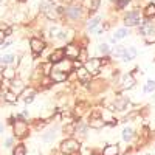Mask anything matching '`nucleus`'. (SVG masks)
<instances>
[{
	"label": "nucleus",
	"instance_id": "f257e3e1",
	"mask_svg": "<svg viewBox=\"0 0 155 155\" xmlns=\"http://www.w3.org/2000/svg\"><path fill=\"white\" fill-rule=\"evenodd\" d=\"M12 127V137L17 138V140H25L30 137V132H31V126L27 120H16L12 121L11 124Z\"/></svg>",
	"mask_w": 155,
	"mask_h": 155
},
{
	"label": "nucleus",
	"instance_id": "f03ea898",
	"mask_svg": "<svg viewBox=\"0 0 155 155\" xmlns=\"http://www.w3.org/2000/svg\"><path fill=\"white\" fill-rule=\"evenodd\" d=\"M81 146H82V143L74 137L64 138L59 144V152H62L64 155H71L74 152H81Z\"/></svg>",
	"mask_w": 155,
	"mask_h": 155
},
{
	"label": "nucleus",
	"instance_id": "7ed1b4c3",
	"mask_svg": "<svg viewBox=\"0 0 155 155\" xmlns=\"http://www.w3.org/2000/svg\"><path fill=\"white\" fill-rule=\"evenodd\" d=\"M64 17L70 22H78L84 17V8L81 5H68L64 9Z\"/></svg>",
	"mask_w": 155,
	"mask_h": 155
},
{
	"label": "nucleus",
	"instance_id": "20e7f679",
	"mask_svg": "<svg viewBox=\"0 0 155 155\" xmlns=\"http://www.w3.org/2000/svg\"><path fill=\"white\" fill-rule=\"evenodd\" d=\"M45 47H47V44H45L44 39H41V37H31L30 39V48L33 51V59H37L39 56H41L44 53Z\"/></svg>",
	"mask_w": 155,
	"mask_h": 155
},
{
	"label": "nucleus",
	"instance_id": "39448f33",
	"mask_svg": "<svg viewBox=\"0 0 155 155\" xmlns=\"http://www.w3.org/2000/svg\"><path fill=\"white\" fill-rule=\"evenodd\" d=\"M79 51H81V45L79 42H68L65 47H64V53H65V58L70 61H78V56H79Z\"/></svg>",
	"mask_w": 155,
	"mask_h": 155
},
{
	"label": "nucleus",
	"instance_id": "423d86ee",
	"mask_svg": "<svg viewBox=\"0 0 155 155\" xmlns=\"http://www.w3.org/2000/svg\"><path fill=\"white\" fill-rule=\"evenodd\" d=\"M25 88H27V84H25V81L20 79L19 76L16 78V79H12L11 82H8V90H9V92H12L16 96H20Z\"/></svg>",
	"mask_w": 155,
	"mask_h": 155
},
{
	"label": "nucleus",
	"instance_id": "0eeeda50",
	"mask_svg": "<svg viewBox=\"0 0 155 155\" xmlns=\"http://www.w3.org/2000/svg\"><path fill=\"white\" fill-rule=\"evenodd\" d=\"M141 23H143V20H141L140 11H130V12H127L126 17H124V25H126V28L135 27V25H141Z\"/></svg>",
	"mask_w": 155,
	"mask_h": 155
},
{
	"label": "nucleus",
	"instance_id": "6e6552de",
	"mask_svg": "<svg viewBox=\"0 0 155 155\" xmlns=\"http://www.w3.org/2000/svg\"><path fill=\"white\" fill-rule=\"evenodd\" d=\"M74 73H76V78H78V82H79L81 85H84V87H87V85L90 84V81L93 79V76L87 71V68H85L84 65H82L81 68L74 70Z\"/></svg>",
	"mask_w": 155,
	"mask_h": 155
},
{
	"label": "nucleus",
	"instance_id": "1a4fd4ad",
	"mask_svg": "<svg viewBox=\"0 0 155 155\" xmlns=\"http://www.w3.org/2000/svg\"><path fill=\"white\" fill-rule=\"evenodd\" d=\"M88 124L87 121H76V132H74V138H78L82 143V140L87 137V132H88Z\"/></svg>",
	"mask_w": 155,
	"mask_h": 155
},
{
	"label": "nucleus",
	"instance_id": "9d476101",
	"mask_svg": "<svg viewBox=\"0 0 155 155\" xmlns=\"http://www.w3.org/2000/svg\"><path fill=\"white\" fill-rule=\"evenodd\" d=\"M36 95H37V88H36V87H33V85H28V87L22 92V95H20L19 98H22V99H23V102L28 106V104H31V102L34 101Z\"/></svg>",
	"mask_w": 155,
	"mask_h": 155
},
{
	"label": "nucleus",
	"instance_id": "9b49d317",
	"mask_svg": "<svg viewBox=\"0 0 155 155\" xmlns=\"http://www.w3.org/2000/svg\"><path fill=\"white\" fill-rule=\"evenodd\" d=\"M62 59H65V53H64V47H58V48H54V50L50 53V56H48V62H50V64H53V65L59 64Z\"/></svg>",
	"mask_w": 155,
	"mask_h": 155
},
{
	"label": "nucleus",
	"instance_id": "f8f14e48",
	"mask_svg": "<svg viewBox=\"0 0 155 155\" xmlns=\"http://www.w3.org/2000/svg\"><path fill=\"white\" fill-rule=\"evenodd\" d=\"M58 132H59V126L56 124V126H53L51 129H48L47 132H44V134H42V137H41V140L44 141V143L50 144V143H53V141L56 140V137H58Z\"/></svg>",
	"mask_w": 155,
	"mask_h": 155
},
{
	"label": "nucleus",
	"instance_id": "ddd939ff",
	"mask_svg": "<svg viewBox=\"0 0 155 155\" xmlns=\"http://www.w3.org/2000/svg\"><path fill=\"white\" fill-rule=\"evenodd\" d=\"M68 74L70 73H64V71H59V70H51L50 73V79L53 81V84H62V82H67L68 81Z\"/></svg>",
	"mask_w": 155,
	"mask_h": 155
},
{
	"label": "nucleus",
	"instance_id": "4468645a",
	"mask_svg": "<svg viewBox=\"0 0 155 155\" xmlns=\"http://www.w3.org/2000/svg\"><path fill=\"white\" fill-rule=\"evenodd\" d=\"M54 70H59V71H64V73H71L74 71V67H73V61L70 59H62L59 64H56V65H53Z\"/></svg>",
	"mask_w": 155,
	"mask_h": 155
},
{
	"label": "nucleus",
	"instance_id": "2eb2a0df",
	"mask_svg": "<svg viewBox=\"0 0 155 155\" xmlns=\"http://www.w3.org/2000/svg\"><path fill=\"white\" fill-rule=\"evenodd\" d=\"M130 104V101H129L127 98H116L115 101H113V104L109 107V110H116V112H123V110H126L127 109V106Z\"/></svg>",
	"mask_w": 155,
	"mask_h": 155
},
{
	"label": "nucleus",
	"instance_id": "dca6fc26",
	"mask_svg": "<svg viewBox=\"0 0 155 155\" xmlns=\"http://www.w3.org/2000/svg\"><path fill=\"white\" fill-rule=\"evenodd\" d=\"M87 124H88V127H90V129H95V130H99V129L106 127V120L102 118V116H98V118H88Z\"/></svg>",
	"mask_w": 155,
	"mask_h": 155
},
{
	"label": "nucleus",
	"instance_id": "f3484780",
	"mask_svg": "<svg viewBox=\"0 0 155 155\" xmlns=\"http://www.w3.org/2000/svg\"><path fill=\"white\" fill-rule=\"evenodd\" d=\"M121 84H123V88H124V90H130V88H134V85L137 84L134 73H127V74H124Z\"/></svg>",
	"mask_w": 155,
	"mask_h": 155
},
{
	"label": "nucleus",
	"instance_id": "a211bd4d",
	"mask_svg": "<svg viewBox=\"0 0 155 155\" xmlns=\"http://www.w3.org/2000/svg\"><path fill=\"white\" fill-rule=\"evenodd\" d=\"M16 78H17V70L14 67H5V70H3V81L11 82L12 79H16Z\"/></svg>",
	"mask_w": 155,
	"mask_h": 155
},
{
	"label": "nucleus",
	"instance_id": "6ab92c4d",
	"mask_svg": "<svg viewBox=\"0 0 155 155\" xmlns=\"http://www.w3.org/2000/svg\"><path fill=\"white\" fill-rule=\"evenodd\" d=\"M120 153V144H107L101 150V155H118Z\"/></svg>",
	"mask_w": 155,
	"mask_h": 155
},
{
	"label": "nucleus",
	"instance_id": "aec40b11",
	"mask_svg": "<svg viewBox=\"0 0 155 155\" xmlns=\"http://www.w3.org/2000/svg\"><path fill=\"white\" fill-rule=\"evenodd\" d=\"M135 58H137V48L135 47H126V53H124V56L121 59L124 62H129V61H132Z\"/></svg>",
	"mask_w": 155,
	"mask_h": 155
},
{
	"label": "nucleus",
	"instance_id": "412c9836",
	"mask_svg": "<svg viewBox=\"0 0 155 155\" xmlns=\"http://www.w3.org/2000/svg\"><path fill=\"white\" fill-rule=\"evenodd\" d=\"M62 132H64V135H67L65 138H71V137H74V132H76V123L65 124V126L62 127Z\"/></svg>",
	"mask_w": 155,
	"mask_h": 155
},
{
	"label": "nucleus",
	"instance_id": "4be33fe9",
	"mask_svg": "<svg viewBox=\"0 0 155 155\" xmlns=\"http://www.w3.org/2000/svg\"><path fill=\"white\" fill-rule=\"evenodd\" d=\"M27 152H28V149L23 143H17L12 147V155H27Z\"/></svg>",
	"mask_w": 155,
	"mask_h": 155
},
{
	"label": "nucleus",
	"instance_id": "5701e85b",
	"mask_svg": "<svg viewBox=\"0 0 155 155\" xmlns=\"http://www.w3.org/2000/svg\"><path fill=\"white\" fill-rule=\"evenodd\" d=\"M99 22H101V16H95V17H92V19L87 22V30H88V31H95L96 27L99 25Z\"/></svg>",
	"mask_w": 155,
	"mask_h": 155
},
{
	"label": "nucleus",
	"instance_id": "b1692460",
	"mask_svg": "<svg viewBox=\"0 0 155 155\" xmlns=\"http://www.w3.org/2000/svg\"><path fill=\"white\" fill-rule=\"evenodd\" d=\"M121 134H123L121 137H123L124 141H132V138L135 137V132H134V129H132V127H124Z\"/></svg>",
	"mask_w": 155,
	"mask_h": 155
},
{
	"label": "nucleus",
	"instance_id": "393cba45",
	"mask_svg": "<svg viewBox=\"0 0 155 155\" xmlns=\"http://www.w3.org/2000/svg\"><path fill=\"white\" fill-rule=\"evenodd\" d=\"M17 101H19V96H16L12 92L6 90L5 92V102H8V104H17Z\"/></svg>",
	"mask_w": 155,
	"mask_h": 155
},
{
	"label": "nucleus",
	"instance_id": "a878e982",
	"mask_svg": "<svg viewBox=\"0 0 155 155\" xmlns=\"http://www.w3.org/2000/svg\"><path fill=\"white\" fill-rule=\"evenodd\" d=\"M78 61H79L82 65L88 61V48H87V47H81V51H79V56H78Z\"/></svg>",
	"mask_w": 155,
	"mask_h": 155
},
{
	"label": "nucleus",
	"instance_id": "bb28decb",
	"mask_svg": "<svg viewBox=\"0 0 155 155\" xmlns=\"http://www.w3.org/2000/svg\"><path fill=\"white\" fill-rule=\"evenodd\" d=\"M124 53H126V47H124V45H116V47L112 50V54H113L115 58H123Z\"/></svg>",
	"mask_w": 155,
	"mask_h": 155
},
{
	"label": "nucleus",
	"instance_id": "cd10ccee",
	"mask_svg": "<svg viewBox=\"0 0 155 155\" xmlns=\"http://www.w3.org/2000/svg\"><path fill=\"white\" fill-rule=\"evenodd\" d=\"M99 5H101V0H92L90 2V8H88V16H93L99 9Z\"/></svg>",
	"mask_w": 155,
	"mask_h": 155
},
{
	"label": "nucleus",
	"instance_id": "c85d7f7f",
	"mask_svg": "<svg viewBox=\"0 0 155 155\" xmlns=\"http://www.w3.org/2000/svg\"><path fill=\"white\" fill-rule=\"evenodd\" d=\"M144 16H146L147 19L155 17V3H149V5L144 8Z\"/></svg>",
	"mask_w": 155,
	"mask_h": 155
},
{
	"label": "nucleus",
	"instance_id": "c756f323",
	"mask_svg": "<svg viewBox=\"0 0 155 155\" xmlns=\"http://www.w3.org/2000/svg\"><path fill=\"white\" fill-rule=\"evenodd\" d=\"M98 50H99V53H101L102 56H109L110 51H112L109 44H99V45H98Z\"/></svg>",
	"mask_w": 155,
	"mask_h": 155
},
{
	"label": "nucleus",
	"instance_id": "7c9ffc66",
	"mask_svg": "<svg viewBox=\"0 0 155 155\" xmlns=\"http://www.w3.org/2000/svg\"><path fill=\"white\" fill-rule=\"evenodd\" d=\"M129 34V30L127 28H120V30H116V33H115V39H124L126 36Z\"/></svg>",
	"mask_w": 155,
	"mask_h": 155
},
{
	"label": "nucleus",
	"instance_id": "2f4dec72",
	"mask_svg": "<svg viewBox=\"0 0 155 155\" xmlns=\"http://www.w3.org/2000/svg\"><path fill=\"white\" fill-rule=\"evenodd\" d=\"M152 92H155V81H147L146 82V85H144V93H152Z\"/></svg>",
	"mask_w": 155,
	"mask_h": 155
},
{
	"label": "nucleus",
	"instance_id": "473e14b6",
	"mask_svg": "<svg viewBox=\"0 0 155 155\" xmlns=\"http://www.w3.org/2000/svg\"><path fill=\"white\" fill-rule=\"evenodd\" d=\"M14 141H16V138H14V137H8V138L5 140V147H6V149L14 147Z\"/></svg>",
	"mask_w": 155,
	"mask_h": 155
},
{
	"label": "nucleus",
	"instance_id": "72a5a7b5",
	"mask_svg": "<svg viewBox=\"0 0 155 155\" xmlns=\"http://www.w3.org/2000/svg\"><path fill=\"white\" fill-rule=\"evenodd\" d=\"M5 39H6V36H5L3 30H0V45H2V44L5 42Z\"/></svg>",
	"mask_w": 155,
	"mask_h": 155
},
{
	"label": "nucleus",
	"instance_id": "f704fd0d",
	"mask_svg": "<svg viewBox=\"0 0 155 155\" xmlns=\"http://www.w3.org/2000/svg\"><path fill=\"white\" fill-rule=\"evenodd\" d=\"M3 70H5V67L2 65V64H0V81L3 79Z\"/></svg>",
	"mask_w": 155,
	"mask_h": 155
},
{
	"label": "nucleus",
	"instance_id": "c9c22d12",
	"mask_svg": "<svg viewBox=\"0 0 155 155\" xmlns=\"http://www.w3.org/2000/svg\"><path fill=\"white\" fill-rule=\"evenodd\" d=\"M3 130H5V126H3L2 121H0V134H3Z\"/></svg>",
	"mask_w": 155,
	"mask_h": 155
},
{
	"label": "nucleus",
	"instance_id": "e433bc0d",
	"mask_svg": "<svg viewBox=\"0 0 155 155\" xmlns=\"http://www.w3.org/2000/svg\"><path fill=\"white\" fill-rule=\"evenodd\" d=\"M115 42H116V39L112 36V37H110V44H115Z\"/></svg>",
	"mask_w": 155,
	"mask_h": 155
},
{
	"label": "nucleus",
	"instance_id": "4c0bfd02",
	"mask_svg": "<svg viewBox=\"0 0 155 155\" xmlns=\"http://www.w3.org/2000/svg\"><path fill=\"white\" fill-rule=\"evenodd\" d=\"M82 2H84V0H74V3H78V5H81Z\"/></svg>",
	"mask_w": 155,
	"mask_h": 155
},
{
	"label": "nucleus",
	"instance_id": "58836bf2",
	"mask_svg": "<svg viewBox=\"0 0 155 155\" xmlns=\"http://www.w3.org/2000/svg\"><path fill=\"white\" fill-rule=\"evenodd\" d=\"M71 155H82L81 152H74V153H71Z\"/></svg>",
	"mask_w": 155,
	"mask_h": 155
},
{
	"label": "nucleus",
	"instance_id": "ea45409f",
	"mask_svg": "<svg viewBox=\"0 0 155 155\" xmlns=\"http://www.w3.org/2000/svg\"><path fill=\"white\" fill-rule=\"evenodd\" d=\"M19 2H22V3H23V2H27V0H19Z\"/></svg>",
	"mask_w": 155,
	"mask_h": 155
},
{
	"label": "nucleus",
	"instance_id": "a19ab883",
	"mask_svg": "<svg viewBox=\"0 0 155 155\" xmlns=\"http://www.w3.org/2000/svg\"><path fill=\"white\" fill-rule=\"evenodd\" d=\"M127 2H130V0H127Z\"/></svg>",
	"mask_w": 155,
	"mask_h": 155
}]
</instances>
